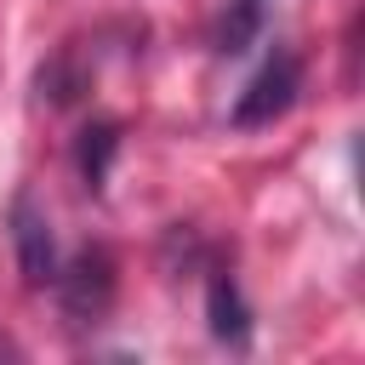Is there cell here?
I'll return each mask as SVG.
<instances>
[{
	"mask_svg": "<svg viewBox=\"0 0 365 365\" xmlns=\"http://www.w3.org/2000/svg\"><path fill=\"white\" fill-rule=\"evenodd\" d=\"M205 308H211V331L222 336V342H245V302H240V285H234V274L228 268H217L211 274V291H205Z\"/></svg>",
	"mask_w": 365,
	"mask_h": 365,
	"instance_id": "5",
	"label": "cell"
},
{
	"mask_svg": "<svg viewBox=\"0 0 365 365\" xmlns=\"http://www.w3.org/2000/svg\"><path fill=\"white\" fill-rule=\"evenodd\" d=\"M11 245H17V268L29 285L57 279V240H51V217L34 200V188H17V200H11Z\"/></svg>",
	"mask_w": 365,
	"mask_h": 365,
	"instance_id": "3",
	"label": "cell"
},
{
	"mask_svg": "<svg viewBox=\"0 0 365 365\" xmlns=\"http://www.w3.org/2000/svg\"><path fill=\"white\" fill-rule=\"evenodd\" d=\"M262 11H268V0H228L222 29H217V51H245L262 29Z\"/></svg>",
	"mask_w": 365,
	"mask_h": 365,
	"instance_id": "6",
	"label": "cell"
},
{
	"mask_svg": "<svg viewBox=\"0 0 365 365\" xmlns=\"http://www.w3.org/2000/svg\"><path fill=\"white\" fill-rule=\"evenodd\" d=\"M114 148H120V125L114 120H97L80 131V148H74V165H80V182L97 194L108 182V165H114Z\"/></svg>",
	"mask_w": 365,
	"mask_h": 365,
	"instance_id": "4",
	"label": "cell"
},
{
	"mask_svg": "<svg viewBox=\"0 0 365 365\" xmlns=\"http://www.w3.org/2000/svg\"><path fill=\"white\" fill-rule=\"evenodd\" d=\"M297 91H302V63H297L291 51H274V57L251 74V86L240 91V103H234V125H240V131L274 125V120L297 103Z\"/></svg>",
	"mask_w": 365,
	"mask_h": 365,
	"instance_id": "2",
	"label": "cell"
},
{
	"mask_svg": "<svg viewBox=\"0 0 365 365\" xmlns=\"http://www.w3.org/2000/svg\"><path fill=\"white\" fill-rule=\"evenodd\" d=\"M51 285H57V302H63L68 319L97 325V319L108 314V302H114V257H108L103 245H86V251H74V257L57 268Z\"/></svg>",
	"mask_w": 365,
	"mask_h": 365,
	"instance_id": "1",
	"label": "cell"
}]
</instances>
